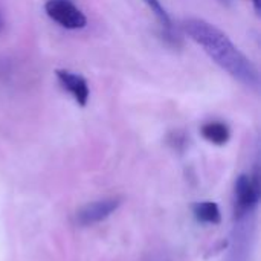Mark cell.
Masks as SVG:
<instances>
[{
  "label": "cell",
  "mask_w": 261,
  "mask_h": 261,
  "mask_svg": "<svg viewBox=\"0 0 261 261\" xmlns=\"http://www.w3.org/2000/svg\"><path fill=\"white\" fill-rule=\"evenodd\" d=\"M182 28L185 34L228 75L249 89H258V69L222 29L203 18L196 17L185 18L182 21Z\"/></svg>",
  "instance_id": "obj_1"
},
{
  "label": "cell",
  "mask_w": 261,
  "mask_h": 261,
  "mask_svg": "<svg viewBox=\"0 0 261 261\" xmlns=\"http://www.w3.org/2000/svg\"><path fill=\"white\" fill-rule=\"evenodd\" d=\"M260 200V182L258 174L254 176L240 174L236 180L234 203H236V219L252 217Z\"/></svg>",
  "instance_id": "obj_2"
},
{
  "label": "cell",
  "mask_w": 261,
  "mask_h": 261,
  "mask_svg": "<svg viewBox=\"0 0 261 261\" xmlns=\"http://www.w3.org/2000/svg\"><path fill=\"white\" fill-rule=\"evenodd\" d=\"M44 11L50 20L67 31L83 29L87 24V17L72 0H47Z\"/></svg>",
  "instance_id": "obj_3"
},
{
  "label": "cell",
  "mask_w": 261,
  "mask_h": 261,
  "mask_svg": "<svg viewBox=\"0 0 261 261\" xmlns=\"http://www.w3.org/2000/svg\"><path fill=\"white\" fill-rule=\"evenodd\" d=\"M119 205L121 199L118 197H106L101 200L90 202L76 213V222L81 226H92L101 223L109 219L119 208Z\"/></svg>",
  "instance_id": "obj_4"
},
{
  "label": "cell",
  "mask_w": 261,
  "mask_h": 261,
  "mask_svg": "<svg viewBox=\"0 0 261 261\" xmlns=\"http://www.w3.org/2000/svg\"><path fill=\"white\" fill-rule=\"evenodd\" d=\"M55 76L60 86L63 87V90H66L80 107L87 106L90 98V89L87 80L83 75L67 69H57Z\"/></svg>",
  "instance_id": "obj_5"
},
{
  "label": "cell",
  "mask_w": 261,
  "mask_h": 261,
  "mask_svg": "<svg viewBox=\"0 0 261 261\" xmlns=\"http://www.w3.org/2000/svg\"><path fill=\"white\" fill-rule=\"evenodd\" d=\"M200 135L214 145H225L231 139V128L222 121H211L202 125Z\"/></svg>",
  "instance_id": "obj_6"
},
{
  "label": "cell",
  "mask_w": 261,
  "mask_h": 261,
  "mask_svg": "<svg viewBox=\"0 0 261 261\" xmlns=\"http://www.w3.org/2000/svg\"><path fill=\"white\" fill-rule=\"evenodd\" d=\"M197 222L205 225H219L222 222V213L216 202H199L193 206Z\"/></svg>",
  "instance_id": "obj_7"
},
{
  "label": "cell",
  "mask_w": 261,
  "mask_h": 261,
  "mask_svg": "<svg viewBox=\"0 0 261 261\" xmlns=\"http://www.w3.org/2000/svg\"><path fill=\"white\" fill-rule=\"evenodd\" d=\"M144 3L148 6V9L154 14V17H156L158 21L161 23V26L165 29V32H167L165 38H170V40L176 44V43H177V37H174V34H173L174 28H173L171 17H170V14L167 12V9L164 8V5L161 3V0H144Z\"/></svg>",
  "instance_id": "obj_8"
},
{
  "label": "cell",
  "mask_w": 261,
  "mask_h": 261,
  "mask_svg": "<svg viewBox=\"0 0 261 261\" xmlns=\"http://www.w3.org/2000/svg\"><path fill=\"white\" fill-rule=\"evenodd\" d=\"M251 3L254 5V9H255V12H257V14H260L261 0H251Z\"/></svg>",
  "instance_id": "obj_9"
},
{
  "label": "cell",
  "mask_w": 261,
  "mask_h": 261,
  "mask_svg": "<svg viewBox=\"0 0 261 261\" xmlns=\"http://www.w3.org/2000/svg\"><path fill=\"white\" fill-rule=\"evenodd\" d=\"M3 28H5V18H3V14H2V11H0V32L3 31Z\"/></svg>",
  "instance_id": "obj_10"
},
{
  "label": "cell",
  "mask_w": 261,
  "mask_h": 261,
  "mask_svg": "<svg viewBox=\"0 0 261 261\" xmlns=\"http://www.w3.org/2000/svg\"><path fill=\"white\" fill-rule=\"evenodd\" d=\"M220 2H223V3H226V2H228V0H220Z\"/></svg>",
  "instance_id": "obj_11"
}]
</instances>
